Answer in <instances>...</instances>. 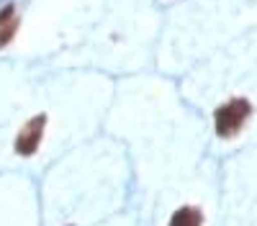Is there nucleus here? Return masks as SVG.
<instances>
[{"label":"nucleus","instance_id":"1","mask_svg":"<svg viewBox=\"0 0 257 226\" xmlns=\"http://www.w3.org/2000/svg\"><path fill=\"white\" fill-rule=\"evenodd\" d=\"M249 113H252V106H249V100H244V98H234V100L224 103V106H219L216 111H213L216 134L221 139L237 136L239 129L244 126V121L249 118Z\"/></svg>","mask_w":257,"mask_h":226},{"label":"nucleus","instance_id":"2","mask_svg":"<svg viewBox=\"0 0 257 226\" xmlns=\"http://www.w3.org/2000/svg\"><path fill=\"white\" fill-rule=\"evenodd\" d=\"M44 126H47V116L39 113L34 116L24 129H21V134L16 136V152L21 157H31L36 154L39 144H41V136H44Z\"/></svg>","mask_w":257,"mask_h":226},{"label":"nucleus","instance_id":"3","mask_svg":"<svg viewBox=\"0 0 257 226\" xmlns=\"http://www.w3.org/2000/svg\"><path fill=\"white\" fill-rule=\"evenodd\" d=\"M201 223H203V213L193 208V205H183L170 218V226H201Z\"/></svg>","mask_w":257,"mask_h":226},{"label":"nucleus","instance_id":"4","mask_svg":"<svg viewBox=\"0 0 257 226\" xmlns=\"http://www.w3.org/2000/svg\"><path fill=\"white\" fill-rule=\"evenodd\" d=\"M16 31H18V21H16V18L8 21V24L0 29V49H3L6 44H11V39L16 36Z\"/></svg>","mask_w":257,"mask_h":226},{"label":"nucleus","instance_id":"5","mask_svg":"<svg viewBox=\"0 0 257 226\" xmlns=\"http://www.w3.org/2000/svg\"><path fill=\"white\" fill-rule=\"evenodd\" d=\"M13 13H16V8H13V3H8L3 11H0V29H3L8 21H13Z\"/></svg>","mask_w":257,"mask_h":226}]
</instances>
